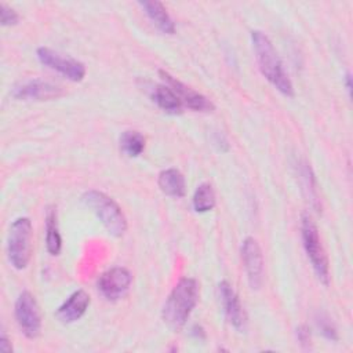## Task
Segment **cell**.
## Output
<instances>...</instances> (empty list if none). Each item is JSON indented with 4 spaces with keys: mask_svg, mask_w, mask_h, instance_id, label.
<instances>
[{
    "mask_svg": "<svg viewBox=\"0 0 353 353\" xmlns=\"http://www.w3.org/2000/svg\"><path fill=\"white\" fill-rule=\"evenodd\" d=\"M161 192L171 197H183L186 193V183L182 172L176 168H167L159 174L157 179Z\"/></svg>",
    "mask_w": 353,
    "mask_h": 353,
    "instance_id": "cell-16",
    "label": "cell"
},
{
    "mask_svg": "<svg viewBox=\"0 0 353 353\" xmlns=\"http://www.w3.org/2000/svg\"><path fill=\"white\" fill-rule=\"evenodd\" d=\"M46 247L51 255H58L62 248V237L58 229L57 211L50 207L46 215Z\"/></svg>",
    "mask_w": 353,
    "mask_h": 353,
    "instance_id": "cell-17",
    "label": "cell"
},
{
    "mask_svg": "<svg viewBox=\"0 0 353 353\" xmlns=\"http://www.w3.org/2000/svg\"><path fill=\"white\" fill-rule=\"evenodd\" d=\"M299 178L302 179V189H303L307 200H310L312 205L319 210L320 207H319V196H317L314 174L306 161H302L299 164Z\"/></svg>",
    "mask_w": 353,
    "mask_h": 353,
    "instance_id": "cell-20",
    "label": "cell"
},
{
    "mask_svg": "<svg viewBox=\"0 0 353 353\" xmlns=\"http://www.w3.org/2000/svg\"><path fill=\"white\" fill-rule=\"evenodd\" d=\"M19 22V15L15 10L8 7L7 4H0V23L1 26H14Z\"/></svg>",
    "mask_w": 353,
    "mask_h": 353,
    "instance_id": "cell-22",
    "label": "cell"
},
{
    "mask_svg": "<svg viewBox=\"0 0 353 353\" xmlns=\"http://www.w3.org/2000/svg\"><path fill=\"white\" fill-rule=\"evenodd\" d=\"M120 150L128 157H138L145 150L146 139L139 131H124L119 139Z\"/></svg>",
    "mask_w": 353,
    "mask_h": 353,
    "instance_id": "cell-18",
    "label": "cell"
},
{
    "mask_svg": "<svg viewBox=\"0 0 353 353\" xmlns=\"http://www.w3.org/2000/svg\"><path fill=\"white\" fill-rule=\"evenodd\" d=\"M301 236L305 252L312 263V268L324 285L330 284V262L327 252L321 244V239L316 223L307 212L301 216Z\"/></svg>",
    "mask_w": 353,
    "mask_h": 353,
    "instance_id": "cell-4",
    "label": "cell"
},
{
    "mask_svg": "<svg viewBox=\"0 0 353 353\" xmlns=\"http://www.w3.org/2000/svg\"><path fill=\"white\" fill-rule=\"evenodd\" d=\"M314 321H316V325H317L320 334L325 339L334 341V342H336L339 339L335 324L331 321V319L325 313H317L314 317Z\"/></svg>",
    "mask_w": 353,
    "mask_h": 353,
    "instance_id": "cell-21",
    "label": "cell"
},
{
    "mask_svg": "<svg viewBox=\"0 0 353 353\" xmlns=\"http://www.w3.org/2000/svg\"><path fill=\"white\" fill-rule=\"evenodd\" d=\"M90 306V295L84 290L74 291L55 312V317L62 324H70L83 317Z\"/></svg>",
    "mask_w": 353,
    "mask_h": 353,
    "instance_id": "cell-13",
    "label": "cell"
},
{
    "mask_svg": "<svg viewBox=\"0 0 353 353\" xmlns=\"http://www.w3.org/2000/svg\"><path fill=\"white\" fill-rule=\"evenodd\" d=\"M83 203L91 208L109 234L121 237L127 230V219L120 205L108 194L99 190H88L81 196Z\"/></svg>",
    "mask_w": 353,
    "mask_h": 353,
    "instance_id": "cell-3",
    "label": "cell"
},
{
    "mask_svg": "<svg viewBox=\"0 0 353 353\" xmlns=\"http://www.w3.org/2000/svg\"><path fill=\"white\" fill-rule=\"evenodd\" d=\"M32 222L26 216L17 218L7 236V256L12 268L22 270L28 266L32 254Z\"/></svg>",
    "mask_w": 353,
    "mask_h": 353,
    "instance_id": "cell-5",
    "label": "cell"
},
{
    "mask_svg": "<svg viewBox=\"0 0 353 353\" xmlns=\"http://www.w3.org/2000/svg\"><path fill=\"white\" fill-rule=\"evenodd\" d=\"M215 192L210 183H200L193 194V210L196 212H208L215 207Z\"/></svg>",
    "mask_w": 353,
    "mask_h": 353,
    "instance_id": "cell-19",
    "label": "cell"
},
{
    "mask_svg": "<svg viewBox=\"0 0 353 353\" xmlns=\"http://www.w3.org/2000/svg\"><path fill=\"white\" fill-rule=\"evenodd\" d=\"M159 76L161 77L163 83L167 84L175 92V95L179 98L183 106L194 112H212L215 109L214 103L207 97L197 92L192 87L183 84L176 77L171 76L168 72L159 70Z\"/></svg>",
    "mask_w": 353,
    "mask_h": 353,
    "instance_id": "cell-10",
    "label": "cell"
},
{
    "mask_svg": "<svg viewBox=\"0 0 353 353\" xmlns=\"http://www.w3.org/2000/svg\"><path fill=\"white\" fill-rule=\"evenodd\" d=\"M132 283V274L128 269L116 266L105 273H102L98 279L97 287L103 298L108 301H119L127 295Z\"/></svg>",
    "mask_w": 353,
    "mask_h": 353,
    "instance_id": "cell-9",
    "label": "cell"
},
{
    "mask_svg": "<svg viewBox=\"0 0 353 353\" xmlns=\"http://www.w3.org/2000/svg\"><path fill=\"white\" fill-rule=\"evenodd\" d=\"M152 101L165 113L181 114L183 105L167 84H156L150 91Z\"/></svg>",
    "mask_w": 353,
    "mask_h": 353,
    "instance_id": "cell-15",
    "label": "cell"
},
{
    "mask_svg": "<svg viewBox=\"0 0 353 353\" xmlns=\"http://www.w3.org/2000/svg\"><path fill=\"white\" fill-rule=\"evenodd\" d=\"M65 94L63 88L55 83L30 79L15 84L11 90V95L15 99L22 101H50L57 99Z\"/></svg>",
    "mask_w": 353,
    "mask_h": 353,
    "instance_id": "cell-8",
    "label": "cell"
},
{
    "mask_svg": "<svg viewBox=\"0 0 353 353\" xmlns=\"http://www.w3.org/2000/svg\"><path fill=\"white\" fill-rule=\"evenodd\" d=\"M296 338L302 347L310 346V330L306 325H299L296 328Z\"/></svg>",
    "mask_w": 353,
    "mask_h": 353,
    "instance_id": "cell-23",
    "label": "cell"
},
{
    "mask_svg": "<svg viewBox=\"0 0 353 353\" xmlns=\"http://www.w3.org/2000/svg\"><path fill=\"white\" fill-rule=\"evenodd\" d=\"M0 349H1L3 352H6V353H8V352H11V350H12V346H11V343H10V339H8V336H7V334H6V331H4V330H1V336H0Z\"/></svg>",
    "mask_w": 353,
    "mask_h": 353,
    "instance_id": "cell-24",
    "label": "cell"
},
{
    "mask_svg": "<svg viewBox=\"0 0 353 353\" xmlns=\"http://www.w3.org/2000/svg\"><path fill=\"white\" fill-rule=\"evenodd\" d=\"M138 4L145 11L148 18L153 22V25H156L157 29H160L163 33H167V34L175 33V23L170 17V14L167 12L163 3L156 0H143V1H138Z\"/></svg>",
    "mask_w": 353,
    "mask_h": 353,
    "instance_id": "cell-14",
    "label": "cell"
},
{
    "mask_svg": "<svg viewBox=\"0 0 353 353\" xmlns=\"http://www.w3.org/2000/svg\"><path fill=\"white\" fill-rule=\"evenodd\" d=\"M37 58L39 61L50 68L54 69L57 72H59L61 74H63L66 79H69L70 81L79 83L84 79L85 76V66L83 62L70 58V57H63L62 54L47 48V47H40L37 48Z\"/></svg>",
    "mask_w": 353,
    "mask_h": 353,
    "instance_id": "cell-7",
    "label": "cell"
},
{
    "mask_svg": "<svg viewBox=\"0 0 353 353\" xmlns=\"http://www.w3.org/2000/svg\"><path fill=\"white\" fill-rule=\"evenodd\" d=\"M251 43L263 77L283 95L294 97V85L285 73L283 62L270 39L261 30H252Z\"/></svg>",
    "mask_w": 353,
    "mask_h": 353,
    "instance_id": "cell-1",
    "label": "cell"
},
{
    "mask_svg": "<svg viewBox=\"0 0 353 353\" xmlns=\"http://www.w3.org/2000/svg\"><path fill=\"white\" fill-rule=\"evenodd\" d=\"M241 259L251 288H261L263 281V256L261 247L254 237L244 239L241 244Z\"/></svg>",
    "mask_w": 353,
    "mask_h": 353,
    "instance_id": "cell-11",
    "label": "cell"
},
{
    "mask_svg": "<svg viewBox=\"0 0 353 353\" xmlns=\"http://www.w3.org/2000/svg\"><path fill=\"white\" fill-rule=\"evenodd\" d=\"M15 320L21 332L29 338L34 339L41 331V314L39 303L34 295L29 291H22L15 301Z\"/></svg>",
    "mask_w": 353,
    "mask_h": 353,
    "instance_id": "cell-6",
    "label": "cell"
},
{
    "mask_svg": "<svg viewBox=\"0 0 353 353\" xmlns=\"http://www.w3.org/2000/svg\"><path fill=\"white\" fill-rule=\"evenodd\" d=\"M218 291H219V299L223 307V312L229 320V323L237 330V331H244L247 327V314L241 306V302L233 290V287L226 281H221L218 284Z\"/></svg>",
    "mask_w": 353,
    "mask_h": 353,
    "instance_id": "cell-12",
    "label": "cell"
},
{
    "mask_svg": "<svg viewBox=\"0 0 353 353\" xmlns=\"http://www.w3.org/2000/svg\"><path fill=\"white\" fill-rule=\"evenodd\" d=\"M192 334H193L196 338H201V339H204V338H205L204 330H203L200 325H193V328H192Z\"/></svg>",
    "mask_w": 353,
    "mask_h": 353,
    "instance_id": "cell-25",
    "label": "cell"
},
{
    "mask_svg": "<svg viewBox=\"0 0 353 353\" xmlns=\"http://www.w3.org/2000/svg\"><path fill=\"white\" fill-rule=\"evenodd\" d=\"M345 84H346V90H347V92H349V95H350V91H352V76H350V73L347 72L346 74H345Z\"/></svg>",
    "mask_w": 353,
    "mask_h": 353,
    "instance_id": "cell-26",
    "label": "cell"
},
{
    "mask_svg": "<svg viewBox=\"0 0 353 353\" xmlns=\"http://www.w3.org/2000/svg\"><path fill=\"white\" fill-rule=\"evenodd\" d=\"M199 294L200 287L193 277H182L175 284L161 309V319L168 328L179 331L186 324L197 305Z\"/></svg>",
    "mask_w": 353,
    "mask_h": 353,
    "instance_id": "cell-2",
    "label": "cell"
}]
</instances>
